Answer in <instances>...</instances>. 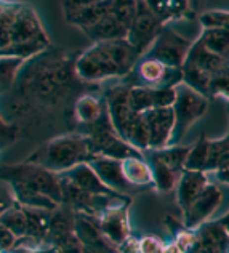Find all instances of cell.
Masks as SVG:
<instances>
[{
	"label": "cell",
	"mask_w": 229,
	"mask_h": 253,
	"mask_svg": "<svg viewBox=\"0 0 229 253\" xmlns=\"http://www.w3.org/2000/svg\"><path fill=\"white\" fill-rule=\"evenodd\" d=\"M226 253H229V247H228V250H226Z\"/></svg>",
	"instance_id": "cell-39"
},
{
	"label": "cell",
	"mask_w": 229,
	"mask_h": 253,
	"mask_svg": "<svg viewBox=\"0 0 229 253\" xmlns=\"http://www.w3.org/2000/svg\"><path fill=\"white\" fill-rule=\"evenodd\" d=\"M23 209L26 213V236L24 237H31L32 241L44 245L46 232H48L51 211L42 210V209H31V207H23Z\"/></svg>",
	"instance_id": "cell-21"
},
{
	"label": "cell",
	"mask_w": 229,
	"mask_h": 253,
	"mask_svg": "<svg viewBox=\"0 0 229 253\" xmlns=\"http://www.w3.org/2000/svg\"><path fill=\"white\" fill-rule=\"evenodd\" d=\"M0 179L10 186L16 204L23 207L53 211L63 202L61 176L31 162L0 165Z\"/></svg>",
	"instance_id": "cell-1"
},
{
	"label": "cell",
	"mask_w": 229,
	"mask_h": 253,
	"mask_svg": "<svg viewBox=\"0 0 229 253\" xmlns=\"http://www.w3.org/2000/svg\"><path fill=\"white\" fill-rule=\"evenodd\" d=\"M61 175L66 179H69L74 186H77L79 189L90 192V194H111V192H114L101 183V179L96 176V173L92 170L89 164H79L74 169L61 173Z\"/></svg>",
	"instance_id": "cell-18"
},
{
	"label": "cell",
	"mask_w": 229,
	"mask_h": 253,
	"mask_svg": "<svg viewBox=\"0 0 229 253\" xmlns=\"http://www.w3.org/2000/svg\"><path fill=\"white\" fill-rule=\"evenodd\" d=\"M208 99L223 98L229 103V58H223L208 84Z\"/></svg>",
	"instance_id": "cell-26"
},
{
	"label": "cell",
	"mask_w": 229,
	"mask_h": 253,
	"mask_svg": "<svg viewBox=\"0 0 229 253\" xmlns=\"http://www.w3.org/2000/svg\"><path fill=\"white\" fill-rule=\"evenodd\" d=\"M226 192L221 188V183H208L200 194L196 197L187 210L183 211V226L187 229H197L200 224L210 221V218L220 210L225 202Z\"/></svg>",
	"instance_id": "cell-9"
},
{
	"label": "cell",
	"mask_w": 229,
	"mask_h": 253,
	"mask_svg": "<svg viewBox=\"0 0 229 253\" xmlns=\"http://www.w3.org/2000/svg\"><path fill=\"white\" fill-rule=\"evenodd\" d=\"M202 29H228L229 31V11L228 10H210L199 16Z\"/></svg>",
	"instance_id": "cell-29"
},
{
	"label": "cell",
	"mask_w": 229,
	"mask_h": 253,
	"mask_svg": "<svg viewBox=\"0 0 229 253\" xmlns=\"http://www.w3.org/2000/svg\"><path fill=\"white\" fill-rule=\"evenodd\" d=\"M177 96V90L173 88H147V86H130L129 101L135 114L160 109L172 108Z\"/></svg>",
	"instance_id": "cell-14"
},
{
	"label": "cell",
	"mask_w": 229,
	"mask_h": 253,
	"mask_svg": "<svg viewBox=\"0 0 229 253\" xmlns=\"http://www.w3.org/2000/svg\"><path fill=\"white\" fill-rule=\"evenodd\" d=\"M19 64V59H0V90H5L13 81L15 71Z\"/></svg>",
	"instance_id": "cell-31"
},
{
	"label": "cell",
	"mask_w": 229,
	"mask_h": 253,
	"mask_svg": "<svg viewBox=\"0 0 229 253\" xmlns=\"http://www.w3.org/2000/svg\"><path fill=\"white\" fill-rule=\"evenodd\" d=\"M146 3L162 23L194 15L189 0H146Z\"/></svg>",
	"instance_id": "cell-19"
},
{
	"label": "cell",
	"mask_w": 229,
	"mask_h": 253,
	"mask_svg": "<svg viewBox=\"0 0 229 253\" xmlns=\"http://www.w3.org/2000/svg\"><path fill=\"white\" fill-rule=\"evenodd\" d=\"M210 183L208 173L205 171H192L184 170L181 173V178L177 184V199L181 211L187 210V207L196 201V197L200 194V191Z\"/></svg>",
	"instance_id": "cell-17"
},
{
	"label": "cell",
	"mask_w": 229,
	"mask_h": 253,
	"mask_svg": "<svg viewBox=\"0 0 229 253\" xmlns=\"http://www.w3.org/2000/svg\"><path fill=\"white\" fill-rule=\"evenodd\" d=\"M183 82L181 68H168L157 59L141 56L133 69L125 77L129 86H147V88H173Z\"/></svg>",
	"instance_id": "cell-6"
},
{
	"label": "cell",
	"mask_w": 229,
	"mask_h": 253,
	"mask_svg": "<svg viewBox=\"0 0 229 253\" xmlns=\"http://www.w3.org/2000/svg\"><path fill=\"white\" fill-rule=\"evenodd\" d=\"M93 157L90 139L87 135H66L51 139L39 148L26 162L61 173L74 169L79 164H87Z\"/></svg>",
	"instance_id": "cell-3"
},
{
	"label": "cell",
	"mask_w": 229,
	"mask_h": 253,
	"mask_svg": "<svg viewBox=\"0 0 229 253\" xmlns=\"http://www.w3.org/2000/svg\"><path fill=\"white\" fill-rule=\"evenodd\" d=\"M229 170V133L221 139H208L205 173Z\"/></svg>",
	"instance_id": "cell-23"
},
{
	"label": "cell",
	"mask_w": 229,
	"mask_h": 253,
	"mask_svg": "<svg viewBox=\"0 0 229 253\" xmlns=\"http://www.w3.org/2000/svg\"><path fill=\"white\" fill-rule=\"evenodd\" d=\"M16 239L18 237L13 234L10 229H6L5 226L0 224V252L6 253L8 250H11L13 247H15Z\"/></svg>",
	"instance_id": "cell-34"
},
{
	"label": "cell",
	"mask_w": 229,
	"mask_h": 253,
	"mask_svg": "<svg viewBox=\"0 0 229 253\" xmlns=\"http://www.w3.org/2000/svg\"><path fill=\"white\" fill-rule=\"evenodd\" d=\"M197 42L218 56L229 58V31L228 29H202Z\"/></svg>",
	"instance_id": "cell-25"
},
{
	"label": "cell",
	"mask_w": 229,
	"mask_h": 253,
	"mask_svg": "<svg viewBox=\"0 0 229 253\" xmlns=\"http://www.w3.org/2000/svg\"><path fill=\"white\" fill-rule=\"evenodd\" d=\"M6 253H53V250L46 245H40L31 237H19L16 239L15 247Z\"/></svg>",
	"instance_id": "cell-30"
},
{
	"label": "cell",
	"mask_w": 229,
	"mask_h": 253,
	"mask_svg": "<svg viewBox=\"0 0 229 253\" xmlns=\"http://www.w3.org/2000/svg\"><path fill=\"white\" fill-rule=\"evenodd\" d=\"M162 28L164 23L154 15V11L147 6L146 0H138L137 11H135L133 21L129 28V34H127V41L143 56L149 50L152 42L156 41Z\"/></svg>",
	"instance_id": "cell-8"
},
{
	"label": "cell",
	"mask_w": 229,
	"mask_h": 253,
	"mask_svg": "<svg viewBox=\"0 0 229 253\" xmlns=\"http://www.w3.org/2000/svg\"><path fill=\"white\" fill-rule=\"evenodd\" d=\"M192 43L194 41L180 36L177 31H173L172 28L164 24L156 41L152 42L149 50L143 56L157 59L159 63L168 66V68H181L186 61Z\"/></svg>",
	"instance_id": "cell-7"
},
{
	"label": "cell",
	"mask_w": 229,
	"mask_h": 253,
	"mask_svg": "<svg viewBox=\"0 0 229 253\" xmlns=\"http://www.w3.org/2000/svg\"><path fill=\"white\" fill-rule=\"evenodd\" d=\"M122 171L127 181L132 188H146L154 186L152 171L149 164L144 161L143 156L138 157H127L122 161Z\"/></svg>",
	"instance_id": "cell-20"
},
{
	"label": "cell",
	"mask_w": 229,
	"mask_h": 253,
	"mask_svg": "<svg viewBox=\"0 0 229 253\" xmlns=\"http://www.w3.org/2000/svg\"><path fill=\"white\" fill-rule=\"evenodd\" d=\"M53 253H85L76 232V211L59 205L50 215L45 244Z\"/></svg>",
	"instance_id": "cell-5"
},
{
	"label": "cell",
	"mask_w": 229,
	"mask_h": 253,
	"mask_svg": "<svg viewBox=\"0 0 229 253\" xmlns=\"http://www.w3.org/2000/svg\"><path fill=\"white\" fill-rule=\"evenodd\" d=\"M175 90H177V96H175V103L172 104L175 125L170 144H177L191 128L192 124H196L200 117L205 116L208 101H210L208 98L200 95L199 91L183 82L175 86Z\"/></svg>",
	"instance_id": "cell-4"
},
{
	"label": "cell",
	"mask_w": 229,
	"mask_h": 253,
	"mask_svg": "<svg viewBox=\"0 0 229 253\" xmlns=\"http://www.w3.org/2000/svg\"><path fill=\"white\" fill-rule=\"evenodd\" d=\"M76 232L85 253H117L116 247L101 234L98 216L76 211Z\"/></svg>",
	"instance_id": "cell-15"
},
{
	"label": "cell",
	"mask_w": 229,
	"mask_h": 253,
	"mask_svg": "<svg viewBox=\"0 0 229 253\" xmlns=\"http://www.w3.org/2000/svg\"><path fill=\"white\" fill-rule=\"evenodd\" d=\"M217 179L221 184H228L229 186V170H220V171H213Z\"/></svg>",
	"instance_id": "cell-37"
},
{
	"label": "cell",
	"mask_w": 229,
	"mask_h": 253,
	"mask_svg": "<svg viewBox=\"0 0 229 253\" xmlns=\"http://www.w3.org/2000/svg\"><path fill=\"white\" fill-rule=\"evenodd\" d=\"M207 151H208V138L202 136L196 144L191 146L189 154L186 157L184 170L192 171H205L207 165Z\"/></svg>",
	"instance_id": "cell-28"
},
{
	"label": "cell",
	"mask_w": 229,
	"mask_h": 253,
	"mask_svg": "<svg viewBox=\"0 0 229 253\" xmlns=\"http://www.w3.org/2000/svg\"><path fill=\"white\" fill-rule=\"evenodd\" d=\"M87 164H89L92 170L96 173V176L101 179V183H103L106 188H109L111 191L129 196L135 189L124 176L122 161L104 157V156H93Z\"/></svg>",
	"instance_id": "cell-13"
},
{
	"label": "cell",
	"mask_w": 229,
	"mask_h": 253,
	"mask_svg": "<svg viewBox=\"0 0 229 253\" xmlns=\"http://www.w3.org/2000/svg\"><path fill=\"white\" fill-rule=\"evenodd\" d=\"M0 253H2V252H0Z\"/></svg>",
	"instance_id": "cell-40"
},
{
	"label": "cell",
	"mask_w": 229,
	"mask_h": 253,
	"mask_svg": "<svg viewBox=\"0 0 229 253\" xmlns=\"http://www.w3.org/2000/svg\"><path fill=\"white\" fill-rule=\"evenodd\" d=\"M194 236V244L186 253H226L229 247V229L220 219L200 224Z\"/></svg>",
	"instance_id": "cell-11"
},
{
	"label": "cell",
	"mask_w": 229,
	"mask_h": 253,
	"mask_svg": "<svg viewBox=\"0 0 229 253\" xmlns=\"http://www.w3.org/2000/svg\"><path fill=\"white\" fill-rule=\"evenodd\" d=\"M130 205H120L106 210L103 215L98 216V224L101 234L114 247L125 241L130 236V219H129Z\"/></svg>",
	"instance_id": "cell-16"
},
{
	"label": "cell",
	"mask_w": 229,
	"mask_h": 253,
	"mask_svg": "<svg viewBox=\"0 0 229 253\" xmlns=\"http://www.w3.org/2000/svg\"><path fill=\"white\" fill-rule=\"evenodd\" d=\"M141 55L127 39L96 42L76 63L77 74L89 82L127 77Z\"/></svg>",
	"instance_id": "cell-2"
},
{
	"label": "cell",
	"mask_w": 229,
	"mask_h": 253,
	"mask_svg": "<svg viewBox=\"0 0 229 253\" xmlns=\"http://www.w3.org/2000/svg\"><path fill=\"white\" fill-rule=\"evenodd\" d=\"M117 253H139V241L132 234L116 247Z\"/></svg>",
	"instance_id": "cell-35"
},
{
	"label": "cell",
	"mask_w": 229,
	"mask_h": 253,
	"mask_svg": "<svg viewBox=\"0 0 229 253\" xmlns=\"http://www.w3.org/2000/svg\"><path fill=\"white\" fill-rule=\"evenodd\" d=\"M143 122L149 133V149H160L170 144L175 125L172 108H160L141 112Z\"/></svg>",
	"instance_id": "cell-12"
},
{
	"label": "cell",
	"mask_w": 229,
	"mask_h": 253,
	"mask_svg": "<svg viewBox=\"0 0 229 253\" xmlns=\"http://www.w3.org/2000/svg\"><path fill=\"white\" fill-rule=\"evenodd\" d=\"M16 204V199L13 196V191L8 184L0 186V216Z\"/></svg>",
	"instance_id": "cell-33"
},
{
	"label": "cell",
	"mask_w": 229,
	"mask_h": 253,
	"mask_svg": "<svg viewBox=\"0 0 229 253\" xmlns=\"http://www.w3.org/2000/svg\"><path fill=\"white\" fill-rule=\"evenodd\" d=\"M139 253H165V244L156 236L139 239Z\"/></svg>",
	"instance_id": "cell-32"
},
{
	"label": "cell",
	"mask_w": 229,
	"mask_h": 253,
	"mask_svg": "<svg viewBox=\"0 0 229 253\" xmlns=\"http://www.w3.org/2000/svg\"><path fill=\"white\" fill-rule=\"evenodd\" d=\"M189 3H191L192 11L196 13V11L199 10V6H200V3H202V0H189Z\"/></svg>",
	"instance_id": "cell-38"
},
{
	"label": "cell",
	"mask_w": 229,
	"mask_h": 253,
	"mask_svg": "<svg viewBox=\"0 0 229 253\" xmlns=\"http://www.w3.org/2000/svg\"><path fill=\"white\" fill-rule=\"evenodd\" d=\"M0 224L10 229L18 239L26 236V213L24 209L19 204H15L13 207L6 210L2 216H0Z\"/></svg>",
	"instance_id": "cell-27"
},
{
	"label": "cell",
	"mask_w": 229,
	"mask_h": 253,
	"mask_svg": "<svg viewBox=\"0 0 229 253\" xmlns=\"http://www.w3.org/2000/svg\"><path fill=\"white\" fill-rule=\"evenodd\" d=\"M147 164H149L151 171H152V179H154V188H157L160 192H168L177 188V184L181 178L180 170H175L168 165L157 161L156 157L147 154Z\"/></svg>",
	"instance_id": "cell-22"
},
{
	"label": "cell",
	"mask_w": 229,
	"mask_h": 253,
	"mask_svg": "<svg viewBox=\"0 0 229 253\" xmlns=\"http://www.w3.org/2000/svg\"><path fill=\"white\" fill-rule=\"evenodd\" d=\"M106 103L101 99L87 95L79 99V103L76 106V116L79 124H82L85 126L95 125L101 117L106 116Z\"/></svg>",
	"instance_id": "cell-24"
},
{
	"label": "cell",
	"mask_w": 229,
	"mask_h": 253,
	"mask_svg": "<svg viewBox=\"0 0 229 253\" xmlns=\"http://www.w3.org/2000/svg\"><path fill=\"white\" fill-rule=\"evenodd\" d=\"M15 136H16V131L13 130V128H10V126L3 125V122L0 121V144L3 146L6 143L13 141V139H15Z\"/></svg>",
	"instance_id": "cell-36"
},
{
	"label": "cell",
	"mask_w": 229,
	"mask_h": 253,
	"mask_svg": "<svg viewBox=\"0 0 229 253\" xmlns=\"http://www.w3.org/2000/svg\"><path fill=\"white\" fill-rule=\"evenodd\" d=\"M129 90L130 86L127 84H120L106 93L104 103H106V111L109 116V121L114 126L116 133L127 141V135L135 121L137 114L133 112L130 101H129Z\"/></svg>",
	"instance_id": "cell-10"
}]
</instances>
